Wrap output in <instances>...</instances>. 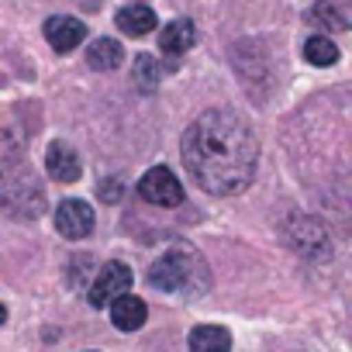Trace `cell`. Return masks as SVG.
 Masks as SVG:
<instances>
[{"label": "cell", "instance_id": "cell-1", "mask_svg": "<svg viewBox=\"0 0 352 352\" xmlns=\"http://www.w3.org/2000/svg\"><path fill=\"white\" fill-rule=\"evenodd\" d=\"M180 148L194 184L214 197L242 194L256 176V162H259L256 131L242 114L228 107L204 111L187 128Z\"/></svg>", "mask_w": 352, "mask_h": 352}, {"label": "cell", "instance_id": "cell-2", "mask_svg": "<svg viewBox=\"0 0 352 352\" xmlns=\"http://www.w3.org/2000/svg\"><path fill=\"white\" fill-rule=\"evenodd\" d=\"M148 283L159 294H173V297H201L211 287V270L208 259L194 249V245H169L148 270Z\"/></svg>", "mask_w": 352, "mask_h": 352}, {"label": "cell", "instance_id": "cell-3", "mask_svg": "<svg viewBox=\"0 0 352 352\" xmlns=\"http://www.w3.org/2000/svg\"><path fill=\"white\" fill-rule=\"evenodd\" d=\"M0 211L11 218H38L45 211V194L32 169L25 166L0 169Z\"/></svg>", "mask_w": 352, "mask_h": 352}, {"label": "cell", "instance_id": "cell-4", "mask_svg": "<svg viewBox=\"0 0 352 352\" xmlns=\"http://www.w3.org/2000/svg\"><path fill=\"white\" fill-rule=\"evenodd\" d=\"M283 242H287L294 252L307 256V259H328V256H331V235H328V228H324L318 218H307V214L287 218V225H283Z\"/></svg>", "mask_w": 352, "mask_h": 352}, {"label": "cell", "instance_id": "cell-5", "mask_svg": "<svg viewBox=\"0 0 352 352\" xmlns=\"http://www.w3.org/2000/svg\"><path fill=\"white\" fill-rule=\"evenodd\" d=\"M138 197L155 204V208H180L187 190L176 180V173L169 166H152L142 180H138Z\"/></svg>", "mask_w": 352, "mask_h": 352}, {"label": "cell", "instance_id": "cell-6", "mask_svg": "<svg viewBox=\"0 0 352 352\" xmlns=\"http://www.w3.org/2000/svg\"><path fill=\"white\" fill-rule=\"evenodd\" d=\"M131 266H124V263H104L100 270H97V276H94V283H90V290H87V297H90V307H111V300H118L121 294H131Z\"/></svg>", "mask_w": 352, "mask_h": 352}, {"label": "cell", "instance_id": "cell-7", "mask_svg": "<svg viewBox=\"0 0 352 352\" xmlns=\"http://www.w3.org/2000/svg\"><path fill=\"white\" fill-rule=\"evenodd\" d=\"M56 232L69 242H80L94 232V208L80 197H66L59 208H56Z\"/></svg>", "mask_w": 352, "mask_h": 352}, {"label": "cell", "instance_id": "cell-8", "mask_svg": "<svg viewBox=\"0 0 352 352\" xmlns=\"http://www.w3.org/2000/svg\"><path fill=\"white\" fill-rule=\"evenodd\" d=\"M45 169H49V176H52L56 184H76L80 173H83V162H80V155H76L73 145L49 142V148H45Z\"/></svg>", "mask_w": 352, "mask_h": 352}, {"label": "cell", "instance_id": "cell-9", "mask_svg": "<svg viewBox=\"0 0 352 352\" xmlns=\"http://www.w3.org/2000/svg\"><path fill=\"white\" fill-rule=\"evenodd\" d=\"M45 38L56 52H73L83 38H87V25L80 18H69V14H56L45 21Z\"/></svg>", "mask_w": 352, "mask_h": 352}, {"label": "cell", "instance_id": "cell-10", "mask_svg": "<svg viewBox=\"0 0 352 352\" xmlns=\"http://www.w3.org/2000/svg\"><path fill=\"white\" fill-rule=\"evenodd\" d=\"M194 42H197V28H194V21H187V18H176V21H169L162 32H159V52L162 56H184V52H190L194 49Z\"/></svg>", "mask_w": 352, "mask_h": 352}, {"label": "cell", "instance_id": "cell-11", "mask_svg": "<svg viewBox=\"0 0 352 352\" xmlns=\"http://www.w3.org/2000/svg\"><path fill=\"white\" fill-rule=\"evenodd\" d=\"M145 318H148V307H145L142 297L121 294L118 300H111V321H114V328H121V331H138V328L145 324Z\"/></svg>", "mask_w": 352, "mask_h": 352}, {"label": "cell", "instance_id": "cell-12", "mask_svg": "<svg viewBox=\"0 0 352 352\" xmlns=\"http://www.w3.org/2000/svg\"><path fill=\"white\" fill-rule=\"evenodd\" d=\"M114 25H118L124 35L142 38V35L155 32V25H159V21H155V11H152V8H145V4H131V8H121V11H118Z\"/></svg>", "mask_w": 352, "mask_h": 352}, {"label": "cell", "instance_id": "cell-13", "mask_svg": "<svg viewBox=\"0 0 352 352\" xmlns=\"http://www.w3.org/2000/svg\"><path fill=\"white\" fill-rule=\"evenodd\" d=\"M190 352H232V331L221 324H197L190 331Z\"/></svg>", "mask_w": 352, "mask_h": 352}, {"label": "cell", "instance_id": "cell-14", "mask_svg": "<svg viewBox=\"0 0 352 352\" xmlns=\"http://www.w3.org/2000/svg\"><path fill=\"white\" fill-rule=\"evenodd\" d=\"M87 63L100 73H111L124 63V49H121L118 38H94L90 49H87Z\"/></svg>", "mask_w": 352, "mask_h": 352}, {"label": "cell", "instance_id": "cell-15", "mask_svg": "<svg viewBox=\"0 0 352 352\" xmlns=\"http://www.w3.org/2000/svg\"><path fill=\"white\" fill-rule=\"evenodd\" d=\"M304 59L311 66H335L338 63V45L328 35H311L304 42Z\"/></svg>", "mask_w": 352, "mask_h": 352}, {"label": "cell", "instance_id": "cell-16", "mask_svg": "<svg viewBox=\"0 0 352 352\" xmlns=\"http://www.w3.org/2000/svg\"><path fill=\"white\" fill-rule=\"evenodd\" d=\"M307 21H311V25H321V28H328V32H342V28H349L345 14H338V8H331V4H314L311 14H307Z\"/></svg>", "mask_w": 352, "mask_h": 352}, {"label": "cell", "instance_id": "cell-17", "mask_svg": "<svg viewBox=\"0 0 352 352\" xmlns=\"http://www.w3.org/2000/svg\"><path fill=\"white\" fill-rule=\"evenodd\" d=\"M135 76H138V83H142L145 90H152V87L159 83V63H155L152 56H138V59H135Z\"/></svg>", "mask_w": 352, "mask_h": 352}, {"label": "cell", "instance_id": "cell-18", "mask_svg": "<svg viewBox=\"0 0 352 352\" xmlns=\"http://www.w3.org/2000/svg\"><path fill=\"white\" fill-rule=\"evenodd\" d=\"M4 321H8V307H4V304H0V324H4Z\"/></svg>", "mask_w": 352, "mask_h": 352}]
</instances>
